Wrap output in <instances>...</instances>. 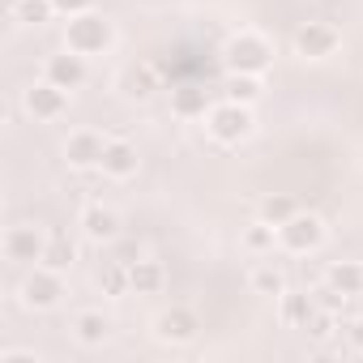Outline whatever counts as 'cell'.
<instances>
[{
    "label": "cell",
    "instance_id": "cell-1",
    "mask_svg": "<svg viewBox=\"0 0 363 363\" xmlns=\"http://www.w3.org/2000/svg\"><path fill=\"white\" fill-rule=\"evenodd\" d=\"M111 43H116V26H111L103 13H94V9L69 18V26H65V48L77 52V56H86V60L111 52Z\"/></svg>",
    "mask_w": 363,
    "mask_h": 363
},
{
    "label": "cell",
    "instance_id": "cell-2",
    "mask_svg": "<svg viewBox=\"0 0 363 363\" xmlns=\"http://www.w3.org/2000/svg\"><path fill=\"white\" fill-rule=\"evenodd\" d=\"M206 133H210L218 145H240V141H248V137L257 133L252 107H248V103H235V99L210 107V111H206Z\"/></svg>",
    "mask_w": 363,
    "mask_h": 363
},
{
    "label": "cell",
    "instance_id": "cell-3",
    "mask_svg": "<svg viewBox=\"0 0 363 363\" xmlns=\"http://www.w3.org/2000/svg\"><path fill=\"white\" fill-rule=\"evenodd\" d=\"M269 60H274V48H269V39L265 35H257V30H240L231 43H227V65H231V73H265L269 69Z\"/></svg>",
    "mask_w": 363,
    "mask_h": 363
},
{
    "label": "cell",
    "instance_id": "cell-4",
    "mask_svg": "<svg viewBox=\"0 0 363 363\" xmlns=\"http://www.w3.org/2000/svg\"><path fill=\"white\" fill-rule=\"evenodd\" d=\"M22 111H26L30 120H39V124H52V120H60V116L69 111V90L56 86L52 77L30 82V86L22 90Z\"/></svg>",
    "mask_w": 363,
    "mask_h": 363
},
{
    "label": "cell",
    "instance_id": "cell-5",
    "mask_svg": "<svg viewBox=\"0 0 363 363\" xmlns=\"http://www.w3.org/2000/svg\"><path fill=\"white\" fill-rule=\"evenodd\" d=\"M48 240L52 235H43L35 223H18L5 231V244L0 248H5V261H13V265H39L48 252Z\"/></svg>",
    "mask_w": 363,
    "mask_h": 363
},
{
    "label": "cell",
    "instance_id": "cell-6",
    "mask_svg": "<svg viewBox=\"0 0 363 363\" xmlns=\"http://www.w3.org/2000/svg\"><path fill=\"white\" fill-rule=\"evenodd\" d=\"M60 295H65V278H60V269L35 265V274L22 282V308H30V312H48V308H56Z\"/></svg>",
    "mask_w": 363,
    "mask_h": 363
},
{
    "label": "cell",
    "instance_id": "cell-7",
    "mask_svg": "<svg viewBox=\"0 0 363 363\" xmlns=\"http://www.w3.org/2000/svg\"><path fill=\"white\" fill-rule=\"evenodd\" d=\"M278 244H282L286 252H295V257L316 252V248L325 244V223H320L316 214H295L291 223L278 227Z\"/></svg>",
    "mask_w": 363,
    "mask_h": 363
},
{
    "label": "cell",
    "instance_id": "cell-8",
    "mask_svg": "<svg viewBox=\"0 0 363 363\" xmlns=\"http://www.w3.org/2000/svg\"><path fill=\"white\" fill-rule=\"evenodd\" d=\"M107 141H111V137H103L99 128H77V133H69V141H65V162L77 167V171H86V167H103V150H107Z\"/></svg>",
    "mask_w": 363,
    "mask_h": 363
},
{
    "label": "cell",
    "instance_id": "cell-9",
    "mask_svg": "<svg viewBox=\"0 0 363 363\" xmlns=\"http://www.w3.org/2000/svg\"><path fill=\"white\" fill-rule=\"evenodd\" d=\"M337 43H342V35H337V26H329V22H308V26L295 35V52H299L303 60H325V56L337 52Z\"/></svg>",
    "mask_w": 363,
    "mask_h": 363
},
{
    "label": "cell",
    "instance_id": "cell-10",
    "mask_svg": "<svg viewBox=\"0 0 363 363\" xmlns=\"http://www.w3.org/2000/svg\"><path fill=\"white\" fill-rule=\"evenodd\" d=\"M154 337L167 342V346H184V342L197 337V316L184 312V308H171V312H162L154 320Z\"/></svg>",
    "mask_w": 363,
    "mask_h": 363
},
{
    "label": "cell",
    "instance_id": "cell-11",
    "mask_svg": "<svg viewBox=\"0 0 363 363\" xmlns=\"http://www.w3.org/2000/svg\"><path fill=\"white\" fill-rule=\"evenodd\" d=\"M137 145L133 141H124V137H111L107 141V150H103V175L107 179H133L137 175Z\"/></svg>",
    "mask_w": 363,
    "mask_h": 363
},
{
    "label": "cell",
    "instance_id": "cell-12",
    "mask_svg": "<svg viewBox=\"0 0 363 363\" xmlns=\"http://www.w3.org/2000/svg\"><path fill=\"white\" fill-rule=\"evenodd\" d=\"M73 337L82 342V346H103L107 337H111V316L107 312H99V308H82V312H73Z\"/></svg>",
    "mask_w": 363,
    "mask_h": 363
},
{
    "label": "cell",
    "instance_id": "cell-13",
    "mask_svg": "<svg viewBox=\"0 0 363 363\" xmlns=\"http://www.w3.org/2000/svg\"><path fill=\"white\" fill-rule=\"evenodd\" d=\"M82 235L90 244H111L120 235V214L107 210V206H86L82 210Z\"/></svg>",
    "mask_w": 363,
    "mask_h": 363
},
{
    "label": "cell",
    "instance_id": "cell-14",
    "mask_svg": "<svg viewBox=\"0 0 363 363\" xmlns=\"http://www.w3.org/2000/svg\"><path fill=\"white\" fill-rule=\"evenodd\" d=\"M43 77H52L56 86H65V90L73 94V90L86 82V56H77V52H69V48H65L60 56H52V60H48Z\"/></svg>",
    "mask_w": 363,
    "mask_h": 363
},
{
    "label": "cell",
    "instance_id": "cell-15",
    "mask_svg": "<svg viewBox=\"0 0 363 363\" xmlns=\"http://www.w3.org/2000/svg\"><path fill=\"white\" fill-rule=\"evenodd\" d=\"M248 286H252L257 295H274V299H282V295H286V274H282L274 261L257 257V265H252V274H248Z\"/></svg>",
    "mask_w": 363,
    "mask_h": 363
},
{
    "label": "cell",
    "instance_id": "cell-16",
    "mask_svg": "<svg viewBox=\"0 0 363 363\" xmlns=\"http://www.w3.org/2000/svg\"><path fill=\"white\" fill-rule=\"evenodd\" d=\"M154 90H158V82H154V69L150 65H128L120 73V94L124 99H150Z\"/></svg>",
    "mask_w": 363,
    "mask_h": 363
},
{
    "label": "cell",
    "instance_id": "cell-17",
    "mask_svg": "<svg viewBox=\"0 0 363 363\" xmlns=\"http://www.w3.org/2000/svg\"><path fill=\"white\" fill-rule=\"evenodd\" d=\"M52 13H56V0H13L9 5V18L18 26H43Z\"/></svg>",
    "mask_w": 363,
    "mask_h": 363
},
{
    "label": "cell",
    "instance_id": "cell-18",
    "mask_svg": "<svg viewBox=\"0 0 363 363\" xmlns=\"http://www.w3.org/2000/svg\"><path fill=\"white\" fill-rule=\"evenodd\" d=\"M240 244L252 252V257H269L274 252V244H278V227L274 223H252V227H244V235H240Z\"/></svg>",
    "mask_w": 363,
    "mask_h": 363
},
{
    "label": "cell",
    "instance_id": "cell-19",
    "mask_svg": "<svg viewBox=\"0 0 363 363\" xmlns=\"http://www.w3.org/2000/svg\"><path fill=\"white\" fill-rule=\"evenodd\" d=\"M128 278H133V291H137V295H158L162 282H167V274H162L158 261H137V265H128Z\"/></svg>",
    "mask_w": 363,
    "mask_h": 363
},
{
    "label": "cell",
    "instance_id": "cell-20",
    "mask_svg": "<svg viewBox=\"0 0 363 363\" xmlns=\"http://www.w3.org/2000/svg\"><path fill=\"white\" fill-rule=\"evenodd\" d=\"M329 286L337 291V295H359L363 291V265H354V261H337V265H329Z\"/></svg>",
    "mask_w": 363,
    "mask_h": 363
},
{
    "label": "cell",
    "instance_id": "cell-21",
    "mask_svg": "<svg viewBox=\"0 0 363 363\" xmlns=\"http://www.w3.org/2000/svg\"><path fill=\"white\" fill-rule=\"evenodd\" d=\"M73 261H77V244H69L65 235H52V240H48V252H43V261H39V265H48V269H60V274H65Z\"/></svg>",
    "mask_w": 363,
    "mask_h": 363
},
{
    "label": "cell",
    "instance_id": "cell-22",
    "mask_svg": "<svg viewBox=\"0 0 363 363\" xmlns=\"http://www.w3.org/2000/svg\"><path fill=\"white\" fill-rule=\"evenodd\" d=\"M312 316H316V308H312L308 295H299V291H286L282 295V320L286 325H308Z\"/></svg>",
    "mask_w": 363,
    "mask_h": 363
},
{
    "label": "cell",
    "instance_id": "cell-23",
    "mask_svg": "<svg viewBox=\"0 0 363 363\" xmlns=\"http://www.w3.org/2000/svg\"><path fill=\"white\" fill-rule=\"evenodd\" d=\"M227 99H235V103H257L261 99V77L257 73H235L231 82H227Z\"/></svg>",
    "mask_w": 363,
    "mask_h": 363
},
{
    "label": "cell",
    "instance_id": "cell-24",
    "mask_svg": "<svg viewBox=\"0 0 363 363\" xmlns=\"http://www.w3.org/2000/svg\"><path fill=\"white\" fill-rule=\"evenodd\" d=\"M94 282H99V291H107V295H124V291H133V278H128L124 265H103Z\"/></svg>",
    "mask_w": 363,
    "mask_h": 363
},
{
    "label": "cell",
    "instance_id": "cell-25",
    "mask_svg": "<svg viewBox=\"0 0 363 363\" xmlns=\"http://www.w3.org/2000/svg\"><path fill=\"white\" fill-rule=\"evenodd\" d=\"M299 210H295V201L291 197H265L261 201V218L265 223H274V227H282V223H291Z\"/></svg>",
    "mask_w": 363,
    "mask_h": 363
},
{
    "label": "cell",
    "instance_id": "cell-26",
    "mask_svg": "<svg viewBox=\"0 0 363 363\" xmlns=\"http://www.w3.org/2000/svg\"><path fill=\"white\" fill-rule=\"evenodd\" d=\"M175 111H179V116H197V111L206 116V94H193V90H184V94L175 99Z\"/></svg>",
    "mask_w": 363,
    "mask_h": 363
},
{
    "label": "cell",
    "instance_id": "cell-27",
    "mask_svg": "<svg viewBox=\"0 0 363 363\" xmlns=\"http://www.w3.org/2000/svg\"><path fill=\"white\" fill-rule=\"evenodd\" d=\"M0 363H43L39 350H0Z\"/></svg>",
    "mask_w": 363,
    "mask_h": 363
},
{
    "label": "cell",
    "instance_id": "cell-28",
    "mask_svg": "<svg viewBox=\"0 0 363 363\" xmlns=\"http://www.w3.org/2000/svg\"><path fill=\"white\" fill-rule=\"evenodd\" d=\"M86 9H94V0H56V13H65V18H77Z\"/></svg>",
    "mask_w": 363,
    "mask_h": 363
},
{
    "label": "cell",
    "instance_id": "cell-29",
    "mask_svg": "<svg viewBox=\"0 0 363 363\" xmlns=\"http://www.w3.org/2000/svg\"><path fill=\"white\" fill-rule=\"evenodd\" d=\"M329 325H333V316H316V320H312V333H316V337H329V333H333Z\"/></svg>",
    "mask_w": 363,
    "mask_h": 363
},
{
    "label": "cell",
    "instance_id": "cell-30",
    "mask_svg": "<svg viewBox=\"0 0 363 363\" xmlns=\"http://www.w3.org/2000/svg\"><path fill=\"white\" fill-rule=\"evenodd\" d=\"M350 337H354V346H363V320H354V325H350Z\"/></svg>",
    "mask_w": 363,
    "mask_h": 363
}]
</instances>
